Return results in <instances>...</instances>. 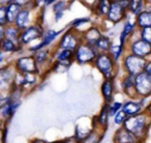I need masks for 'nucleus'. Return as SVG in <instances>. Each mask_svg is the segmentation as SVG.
<instances>
[{
    "label": "nucleus",
    "instance_id": "e433bc0d",
    "mask_svg": "<svg viewBox=\"0 0 151 143\" xmlns=\"http://www.w3.org/2000/svg\"><path fill=\"white\" fill-rule=\"evenodd\" d=\"M122 107H123V103L118 101H113L111 104H110V113H111V116L113 117L115 114H117L119 111L122 110Z\"/></svg>",
    "mask_w": 151,
    "mask_h": 143
},
{
    "label": "nucleus",
    "instance_id": "603ef678",
    "mask_svg": "<svg viewBox=\"0 0 151 143\" xmlns=\"http://www.w3.org/2000/svg\"><path fill=\"white\" fill-rule=\"evenodd\" d=\"M150 9V12H151V7H150V9Z\"/></svg>",
    "mask_w": 151,
    "mask_h": 143
},
{
    "label": "nucleus",
    "instance_id": "4468645a",
    "mask_svg": "<svg viewBox=\"0 0 151 143\" xmlns=\"http://www.w3.org/2000/svg\"><path fill=\"white\" fill-rule=\"evenodd\" d=\"M145 99H139L138 101L136 100H128V101L124 102L123 107H122V111L128 116H136L139 114H142L146 111L147 105L144 103Z\"/></svg>",
    "mask_w": 151,
    "mask_h": 143
},
{
    "label": "nucleus",
    "instance_id": "79ce46f5",
    "mask_svg": "<svg viewBox=\"0 0 151 143\" xmlns=\"http://www.w3.org/2000/svg\"><path fill=\"white\" fill-rule=\"evenodd\" d=\"M63 16H64V13H56V14H54V20H55V22L60 21V20L62 19Z\"/></svg>",
    "mask_w": 151,
    "mask_h": 143
},
{
    "label": "nucleus",
    "instance_id": "dca6fc26",
    "mask_svg": "<svg viewBox=\"0 0 151 143\" xmlns=\"http://www.w3.org/2000/svg\"><path fill=\"white\" fill-rule=\"evenodd\" d=\"M104 32L101 27L93 25L91 27H89L87 30L83 31V43L95 47V44L101 38Z\"/></svg>",
    "mask_w": 151,
    "mask_h": 143
},
{
    "label": "nucleus",
    "instance_id": "412c9836",
    "mask_svg": "<svg viewBox=\"0 0 151 143\" xmlns=\"http://www.w3.org/2000/svg\"><path fill=\"white\" fill-rule=\"evenodd\" d=\"M34 56L36 60V63L38 65V69L40 66H44V65H52L53 63H51V60L52 58H54L53 56V52H51L48 49H42V50H40L37 52L33 53L32 54Z\"/></svg>",
    "mask_w": 151,
    "mask_h": 143
},
{
    "label": "nucleus",
    "instance_id": "49530a36",
    "mask_svg": "<svg viewBox=\"0 0 151 143\" xmlns=\"http://www.w3.org/2000/svg\"><path fill=\"white\" fill-rule=\"evenodd\" d=\"M30 143H47V142L45 140H42V139H37V138H36V139H33V140H32Z\"/></svg>",
    "mask_w": 151,
    "mask_h": 143
},
{
    "label": "nucleus",
    "instance_id": "2f4dec72",
    "mask_svg": "<svg viewBox=\"0 0 151 143\" xmlns=\"http://www.w3.org/2000/svg\"><path fill=\"white\" fill-rule=\"evenodd\" d=\"M106 131L101 128H94L89 136L83 141L82 143H101Z\"/></svg>",
    "mask_w": 151,
    "mask_h": 143
},
{
    "label": "nucleus",
    "instance_id": "a18cd8bd",
    "mask_svg": "<svg viewBox=\"0 0 151 143\" xmlns=\"http://www.w3.org/2000/svg\"><path fill=\"white\" fill-rule=\"evenodd\" d=\"M145 112H146V113L151 117V102H149V104H148V106H147L146 111H145Z\"/></svg>",
    "mask_w": 151,
    "mask_h": 143
},
{
    "label": "nucleus",
    "instance_id": "4be33fe9",
    "mask_svg": "<svg viewBox=\"0 0 151 143\" xmlns=\"http://www.w3.org/2000/svg\"><path fill=\"white\" fill-rule=\"evenodd\" d=\"M110 117H112L111 113H110V104L105 103L103 105V107H101V110L99 111V115L95 116L97 124H99V126H101L103 130L106 131L108 129V126H109Z\"/></svg>",
    "mask_w": 151,
    "mask_h": 143
},
{
    "label": "nucleus",
    "instance_id": "5701e85b",
    "mask_svg": "<svg viewBox=\"0 0 151 143\" xmlns=\"http://www.w3.org/2000/svg\"><path fill=\"white\" fill-rule=\"evenodd\" d=\"M54 61H60V62H75V52L66 49H58L53 52Z\"/></svg>",
    "mask_w": 151,
    "mask_h": 143
},
{
    "label": "nucleus",
    "instance_id": "20e7f679",
    "mask_svg": "<svg viewBox=\"0 0 151 143\" xmlns=\"http://www.w3.org/2000/svg\"><path fill=\"white\" fill-rule=\"evenodd\" d=\"M129 3L130 0H113L106 20L112 24H119L125 20L128 15Z\"/></svg>",
    "mask_w": 151,
    "mask_h": 143
},
{
    "label": "nucleus",
    "instance_id": "ea45409f",
    "mask_svg": "<svg viewBox=\"0 0 151 143\" xmlns=\"http://www.w3.org/2000/svg\"><path fill=\"white\" fill-rule=\"evenodd\" d=\"M63 141H64V143H82V142H80V141H79L78 139L76 138L75 136L67 137V138H65Z\"/></svg>",
    "mask_w": 151,
    "mask_h": 143
},
{
    "label": "nucleus",
    "instance_id": "f704fd0d",
    "mask_svg": "<svg viewBox=\"0 0 151 143\" xmlns=\"http://www.w3.org/2000/svg\"><path fill=\"white\" fill-rule=\"evenodd\" d=\"M127 117L128 116L121 110V111H119L117 114H115V115L113 116V122L116 124V126H122L124 124V122H125V120L127 119Z\"/></svg>",
    "mask_w": 151,
    "mask_h": 143
},
{
    "label": "nucleus",
    "instance_id": "72a5a7b5",
    "mask_svg": "<svg viewBox=\"0 0 151 143\" xmlns=\"http://www.w3.org/2000/svg\"><path fill=\"white\" fill-rule=\"evenodd\" d=\"M69 7V2L67 0H58L55 4H53V13H65Z\"/></svg>",
    "mask_w": 151,
    "mask_h": 143
},
{
    "label": "nucleus",
    "instance_id": "2eb2a0df",
    "mask_svg": "<svg viewBox=\"0 0 151 143\" xmlns=\"http://www.w3.org/2000/svg\"><path fill=\"white\" fill-rule=\"evenodd\" d=\"M121 87L124 95L132 100L138 99L136 91V77L132 75H125L121 80Z\"/></svg>",
    "mask_w": 151,
    "mask_h": 143
},
{
    "label": "nucleus",
    "instance_id": "7ed1b4c3",
    "mask_svg": "<svg viewBox=\"0 0 151 143\" xmlns=\"http://www.w3.org/2000/svg\"><path fill=\"white\" fill-rule=\"evenodd\" d=\"M147 61L148 59L142 58L132 53L126 52V54L122 58V67L126 75H132V76L136 77L145 71Z\"/></svg>",
    "mask_w": 151,
    "mask_h": 143
},
{
    "label": "nucleus",
    "instance_id": "f3484780",
    "mask_svg": "<svg viewBox=\"0 0 151 143\" xmlns=\"http://www.w3.org/2000/svg\"><path fill=\"white\" fill-rule=\"evenodd\" d=\"M33 11V9L30 7H23L22 11L20 12L19 16L17 18L15 25L17 26L19 29H21L22 31L25 30L26 28H28L29 26H31V13Z\"/></svg>",
    "mask_w": 151,
    "mask_h": 143
},
{
    "label": "nucleus",
    "instance_id": "aec40b11",
    "mask_svg": "<svg viewBox=\"0 0 151 143\" xmlns=\"http://www.w3.org/2000/svg\"><path fill=\"white\" fill-rule=\"evenodd\" d=\"M20 105H21V101L14 102V101H12V99H11V101L7 102L6 104L0 106L2 119L5 120V121H7V120L11 119V118L14 116V114L16 113L17 109L20 107Z\"/></svg>",
    "mask_w": 151,
    "mask_h": 143
},
{
    "label": "nucleus",
    "instance_id": "8fccbe9b",
    "mask_svg": "<svg viewBox=\"0 0 151 143\" xmlns=\"http://www.w3.org/2000/svg\"><path fill=\"white\" fill-rule=\"evenodd\" d=\"M50 143H64L63 140H57V141H54V142H50Z\"/></svg>",
    "mask_w": 151,
    "mask_h": 143
},
{
    "label": "nucleus",
    "instance_id": "cd10ccee",
    "mask_svg": "<svg viewBox=\"0 0 151 143\" xmlns=\"http://www.w3.org/2000/svg\"><path fill=\"white\" fill-rule=\"evenodd\" d=\"M113 44L114 43L112 42L111 36L108 34H103L101 38L95 44V49L99 51V53H109Z\"/></svg>",
    "mask_w": 151,
    "mask_h": 143
},
{
    "label": "nucleus",
    "instance_id": "f257e3e1",
    "mask_svg": "<svg viewBox=\"0 0 151 143\" xmlns=\"http://www.w3.org/2000/svg\"><path fill=\"white\" fill-rule=\"evenodd\" d=\"M151 124V117L146 113L139 114L136 116L127 117L122 126L128 130L137 139L141 142L144 141L149 131V126Z\"/></svg>",
    "mask_w": 151,
    "mask_h": 143
},
{
    "label": "nucleus",
    "instance_id": "37998d69",
    "mask_svg": "<svg viewBox=\"0 0 151 143\" xmlns=\"http://www.w3.org/2000/svg\"><path fill=\"white\" fill-rule=\"evenodd\" d=\"M13 2V0H0V5H4V6H6V5H9V3Z\"/></svg>",
    "mask_w": 151,
    "mask_h": 143
},
{
    "label": "nucleus",
    "instance_id": "9b49d317",
    "mask_svg": "<svg viewBox=\"0 0 151 143\" xmlns=\"http://www.w3.org/2000/svg\"><path fill=\"white\" fill-rule=\"evenodd\" d=\"M136 91L138 99H145L151 95V76L143 72L136 76Z\"/></svg>",
    "mask_w": 151,
    "mask_h": 143
},
{
    "label": "nucleus",
    "instance_id": "58836bf2",
    "mask_svg": "<svg viewBox=\"0 0 151 143\" xmlns=\"http://www.w3.org/2000/svg\"><path fill=\"white\" fill-rule=\"evenodd\" d=\"M13 2L19 4L22 7H30L35 9V0H13Z\"/></svg>",
    "mask_w": 151,
    "mask_h": 143
},
{
    "label": "nucleus",
    "instance_id": "a878e982",
    "mask_svg": "<svg viewBox=\"0 0 151 143\" xmlns=\"http://www.w3.org/2000/svg\"><path fill=\"white\" fill-rule=\"evenodd\" d=\"M0 47H1V52L7 53V54H13V53H18L23 49L22 45H18L15 42L4 38V40H0Z\"/></svg>",
    "mask_w": 151,
    "mask_h": 143
},
{
    "label": "nucleus",
    "instance_id": "bb28decb",
    "mask_svg": "<svg viewBox=\"0 0 151 143\" xmlns=\"http://www.w3.org/2000/svg\"><path fill=\"white\" fill-rule=\"evenodd\" d=\"M145 9H147L146 0H130L129 7H128V14L129 15L137 17Z\"/></svg>",
    "mask_w": 151,
    "mask_h": 143
},
{
    "label": "nucleus",
    "instance_id": "6ab92c4d",
    "mask_svg": "<svg viewBox=\"0 0 151 143\" xmlns=\"http://www.w3.org/2000/svg\"><path fill=\"white\" fill-rule=\"evenodd\" d=\"M136 141L139 140L124 126H120L114 135V143H132Z\"/></svg>",
    "mask_w": 151,
    "mask_h": 143
},
{
    "label": "nucleus",
    "instance_id": "a19ab883",
    "mask_svg": "<svg viewBox=\"0 0 151 143\" xmlns=\"http://www.w3.org/2000/svg\"><path fill=\"white\" fill-rule=\"evenodd\" d=\"M145 73H147L148 75H150L151 76V59L150 60H148L147 61V63H146V66H145Z\"/></svg>",
    "mask_w": 151,
    "mask_h": 143
},
{
    "label": "nucleus",
    "instance_id": "c756f323",
    "mask_svg": "<svg viewBox=\"0 0 151 143\" xmlns=\"http://www.w3.org/2000/svg\"><path fill=\"white\" fill-rule=\"evenodd\" d=\"M21 33L22 30L16 25H7L5 27V38L13 40L18 45H21Z\"/></svg>",
    "mask_w": 151,
    "mask_h": 143
},
{
    "label": "nucleus",
    "instance_id": "4c0bfd02",
    "mask_svg": "<svg viewBox=\"0 0 151 143\" xmlns=\"http://www.w3.org/2000/svg\"><path fill=\"white\" fill-rule=\"evenodd\" d=\"M9 25L6 18V6L0 5V26L1 27H6Z\"/></svg>",
    "mask_w": 151,
    "mask_h": 143
},
{
    "label": "nucleus",
    "instance_id": "09e8293b",
    "mask_svg": "<svg viewBox=\"0 0 151 143\" xmlns=\"http://www.w3.org/2000/svg\"><path fill=\"white\" fill-rule=\"evenodd\" d=\"M146 2H147V6L151 7V0H146Z\"/></svg>",
    "mask_w": 151,
    "mask_h": 143
},
{
    "label": "nucleus",
    "instance_id": "b1692460",
    "mask_svg": "<svg viewBox=\"0 0 151 143\" xmlns=\"http://www.w3.org/2000/svg\"><path fill=\"white\" fill-rule=\"evenodd\" d=\"M112 2H113V0H96V3L92 9L93 13L97 17H101L106 19L110 11V7L112 5Z\"/></svg>",
    "mask_w": 151,
    "mask_h": 143
},
{
    "label": "nucleus",
    "instance_id": "393cba45",
    "mask_svg": "<svg viewBox=\"0 0 151 143\" xmlns=\"http://www.w3.org/2000/svg\"><path fill=\"white\" fill-rule=\"evenodd\" d=\"M22 9L23 7L20 6L19 4H17L15 2H12L9 5H6V18L9 25H15L17 18L19 16L20 12L22 11Z\"/></svg>",
    "mask_w": 151,
    "mask_h": 143
},
{
    "label": "nucleus",
    "instance_id": "f03ea898",
    "mask_svg": "<svg viewBox=\"0 0 151 143\" xmlns=\"http://www.w3.org/2000/svg\"><path fill=\"white\" fill-rule=\"evenodd\" d=\"M93 65L105 79L115 80L118 74V62H116L110 53H99Z\"/></svg>",
    "mask_w": 151,
    "mask_h": 143
},
{
    "label": "nucleus",
    "instance_id": "9d476101",
    "mask_svg": "<svg viewBox=\"0 0 151 143\" xmlns=\"http://www.w3.org/2000/svg\"><path fill=\"white\" fill-rule=\"evenodd\" d=\"M18 74V71L16 69L14 64H7L5 66H1L0 69V84L2 90H9L12 89L15 82L16 76Z\"/></svg>",
    "mask_w": 151,
    "mask_h": 143
},
{
    "label": "nucleus",
    "instance_id": "7c9ffc66",
    "mask_svg": "<svg viewBox=\"0 0 151 143\" xmlns=\"http://www.w3.org/2000/svg\"><path fill=\"white\" fill-rule=\"evenodd\" d=\"M126 50H127V48L121 46L120 44H113L111 49H110L109 53H110V55L113 57L114 60H115L116 62H118V61L121 58H123L124 55L126 54Z\"/></svg>",
    "mask_w": 151,
    "mask_h": 143
},
{
    "label": "nucleus",
    "instance_id": "a211bd4d",
    "mask_svg": "<svg viewBox=\"0 0 151 143\" xmlns=\"http://www.w3.org/2000/svg\"><path fill=\"white\" fill-rule=\"evenodd\" d=\"M101 92L103 95V99L106 104H111L114 99V93H115V84L114 80L111 79H105L101 83Z\"/></svg>",
    "mask_w": 151,
    "mask_h": 143
},
{
    "label": "nucleus",
    "instance_id": "c03bdc74",
    "mask_svg": "<svg viewBox=\"0 0 151 143\" xmlns=\"http://www.w3.org/2000/svg\"><path fill=\"white\" fill-rule=\"evenodd\" d=\"M58 0H46V6H49V5H53L57 2Z\"/></svg>",
    "mask_w": 151,
    "mask_h": 143
},
{
    "label": "nucleus",
    "instance_id": "f8f14e48",
    "mask_svg": "<svg viewBox=\"0 0 151 143\" xmlns=\"http://www.w3.org/2000/svg\"><path fill=\"white\" fill-rule=\"evenodd\" d=\"M137 30H139V28L136 22V17L132 18L127 16L119 34V44L123 47H127L128 42L132 38V35L136 33Z\"/></svg>",
    "mask_w": 151,
    "mask_h": 143
},
{
    "label": "nucleus",
    "instance_id": "3c124183",
    "mask_svg": "<svg viewBox=\"0 0 151 143\" xmlns=\"http://www.w3.org/2000/svg\"><path fill=\"white\" fill-rule=\"evenodd\" d=\"M132 143H142L141 141H136V142H132Z\"/></svg>",
    "mask_w": 151,
    "mask_h": 143
},
{
    "label": "nucleus",
    "instance_id": "473e14b6",
    "mask_svg": "<svg viewBox=\"0 0 151 143\" xmlns=\"http://www.w3.org/2000/svg\"><path fill=\"white\" fill-rule=\"evenodd\" d=\"M91 22L90 17H82V18H77V19L73 20L69 24V28L75 30H78L81 26L85 25V24H88Z\"/></svg>",
    "mask_w": 151,
    "mask_h": 143
},
{
    "label": "nucleus",
    "instance_id": "c85d7f7f",
    "mask_svg": "<svg viewBox=\"0 0 151 143\" xmlns=\"http://www.w3.org/2000/svg\"><path fill=\"white\" fill-rule=\"evenodd\" d=\"M136 22L139 29L151 27V12L150 9H145L144 12L136 17Z\"/></svg>",
    "mask_w": 151,
    "mask_h": 143
},
{
    "label": "nucleus",
    "instance_id": "39448f33",
    "mask_svg": "<svg viewBox=\"0 0 151 143\" xmlns=\"http://www.w3.org/2000/svg\"><path fill=\"white\" fill-rule=\"evenodd\" d=\"M82 43L83 32H80L79 30L71 29V28L68 27V29L65 30L61 35L58 45H57V48L66 49V50H71L75 52Z\"/></svg>",
    "mask_w": 151,
    "mask_h": 143
},
{
    "label": "nucleus",
    "instance_id": "6e6552de",
    "mask_svg": "<svg viewBox=\"0 0 151 143\" xmlns=\"http://www.w3.org/2000/svg\"><path fill=\"white\" fill-rule=\"evenodd\" d=\"M18 73L28 74V73H37L40 74V69L36 63V60L33 55H23L18 57L14 62Z\"/></svg>",
    "mask_w": 151,
    "mask_h": 143
},
{
    "label": "nucleus",
    "instance_id": "423d86ee",
    "mask_svg": "<svg viewBox=\"0 0 151 143\" xmlns=\"http://www.w3.org/2000/svg\"><path fill=\"white\" fill-rule=\"evenodd\" d=\"M99 54V51L95 49V47L82 43L75 51V61L80 65H86L90 63L93 64Z\"/></svg>",
    "mask_w": 151,
    "mask_h": 143
},
{
    "label": "nucleus",
    "instance_id": "c9c22d12",
    "mask_svg": "<svg viewBox=\"0 0 151 143\" xmlns=\"http://www.w3.org/2000/svg\"><path fill=\"white\" fill-rule=\"evenodd\" d=\"M139 38H142L145 42L151 44V27L139 29Z\"/></svg>",
    "mask_w": 151,
    "mask_h": 143
},
{
    "label": "nucleus",
    "instance_id": "0eeeda50",
    "mask_svg": "<svg viewBox=\"0 0 151 143\" xmlns=\"http://www.w3.org/2000/svg\"><path fill=\"white\" fill-rule=\"evenodd\" d=\"M46 29L44 28L42 24L40 22H36L33 23L31 26L26 28L23 30L21 33V45L22 46H27V45L31 44L32 42L37 40H42L44 36Z\"/></svg>",
    "mask_w": 151,
    "mask_h": 143
},
{
    "label": "nucleus",
    "instance_id": "ddd939ff",
    "mask_svg": "<svg viewBox=\"0 0 151 143\" xmlns=\"http://www.w3.org/2000/svg\"><path fill=\"white\" fill-rule=\"evenodd\" d=\"M66 29H61V30H53V29H47L46 32H45L44 36L40 40V42L38 43L35 46H32L29 48V51L33 54V53L37 52L40 50H42V49H46L47 47L51 46L53 43L55 42L57 38L60 35L61 33L65 31Z\"/></svg>",
    "mask_w": 151,
    "mask_h": 143
},
{
    "label": "nucleus",
    "instance_id": "de8ad7c7",
    "mask_svg": "<svg viewBox=\"0 0 151 143\" xmlns=\"http://www.w3.org/2000/svg\"><path fill=\"white\" fill-rule=\"evenodd\" d=\"M5 137H6V129H4L2 133V143L5 142Z\"/></svg>",
    "mask_w": 151,
    "mask_h": 143
},
{
    "label": "nucleus",
    "instance_id": "1a4fd4ad",
    "mask_svg": "<svg viewBox=\"0 0 151 143\" xmlns=\"http://www.w3.org/2000/svg\"><path fill=\"white\" fill-rule=\"evenodd\" d=\"M126 48L129 53H132L142 58L148 59V57L151 56V44L145 42L140 38L130 40Z\"/></svg>",
    "mask_w": 151,
    "mask_h": 143
}]
</instances>
